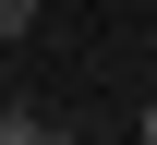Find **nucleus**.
<instances>
[{
	"label": "nucleus",
	"instance_id": "obj_1",
	"mask_svg": "<svg viewBox=\"0 0 157 145\" xmlns=\"http://www.w3.org/2000/svg\"><path fill=\"white\" fill-rule=\"evenodd\" d=\"M0 145H48V109H0Z\"/></svg>",
	"mask_w": 157,
	"mask_h": 145
},
{
	"label": "nucleus",
	"instance_id": "obj_2",
	"mask_svg": "<svg viewBox=\"0 0 157 145\" xmlns=\"http://www.w3.org/2000/svg\"><path fill=\"white\" fill-rule=\"evenodd\" d=\"M24 24H36V0H0V36H24Z\"/></svg>",
	"mask_w": 157,
	"mask_h": 145
},
{
	"label": "nucleus",
	"instance_id": "obj_3",
	"mask_svg": "<svg viewBox=\"0 0 157 145\" xmlns=\"http://www.w3.org/2000/svg\"><path fill=\"white\" fill-rule=\"evenodd\" d=\"M145 145H157V109H145Z\"/></svg>",
	"mask_w": 157,
	"mask_h": 145
}]
</instances>
